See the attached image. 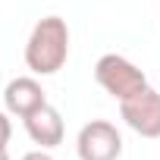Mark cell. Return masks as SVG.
Instances as JSON below:
<instances>
[{
    "label": "cell",
    "mask_w": 160,
    "mask_h": 160,
    "mask_svg": "<svg viewBox=\"0 0 160 160\" xmlns=\"http://www.w3.org/2000/svg\"><path fill=\"white\" fill-rule=\"evenodd\" d=\"M78 160H119L122 157V135L107 119H91L78 129L75 138Z\"/></svg>",
    "instance_id": "3"
},
{
    "label": "cell",
    "mask_w": 160,
    "mask_h": 160,
    "mask_svg": "<svg viewBox=\"0 0 160 160\" xmlns=\"http://www.w3.org/2000/svg\"><path fill=\"white\" fill-rule=\"evenodd\" d=\"M0 160H10V154H7V148H3V151H0Z\"/></svg>",
    "instance_id": "9"
},
{
    "label": "cell",
    "mask_w": 160,
    "mask_h": 160,
    "mask_svg": "<svg viewBox=\"0 0 160 160\" xmlns=\"http://www.w3.org/2000/svg\"><path fill=\"white\" fill-rule=\"evenodd\" d=\"M119 116L141 138H160V91L148 85L135 98L119 101Z\"/></svg>",
    "instance_id": "4"
},
{
    "label": "cell",
    "mask_w": 160,
    "mask_h": 160,
    "mask_svg": "<svg viewBox=\"0 0 160 160\" xmlns=\"http://www.w3.org/2000/svg\"><path fill=\"white\" fill-rule=\"evenodd\" d=\"M10 135H13V122L7 119L3 110H0V148H7V144H10Z\"/></svg>",
    "instance_id": "7"
},
{
    "label": "cell",
    "mask_w": 160,
    "mask_h": 160,
    "mask_svg": "<svg viewBox=\"0 0 160 160\" xmlns=\"http://www.w3.org/2000/svg\"><path fill=\"white\" fill-rule=\"evenodd\" d=\"M22 160H53L44 148H38V151H28V154H22Z\"/></svg>",
    "instance_id": "8"
},
{
    "label": "cell",
    "mask_w": 160,
    "mask_h": 160,
    "mask_svg": "<svg viewBox=\"0 0 160 160\" xmlns=\"http://www.w3.org/2000/svg\"><path fill=\"white\" fill-rule=\"evenodd\" d=\"M44 104H47V94H44L41 82L32 75H19L3 88V107H7V113H13L19 119H25L28 113H35Z\"/></svg>",
    "instance_id": "5"
},
{
    "label": "cell",
    "mask_w": 160,
    "mask_h": 160,
    "mask_svg": "<svg viewBox=\"0 0 160 160\" xmlns=\"http://www.w3.org/2000/svg\"><path fill=\"white\" fill-rule=\"evenodd\" d=\"M69 60V25L60 16H44L35 22L25 41V66L35 75H57Z\"/></svg>",
    "instance_id": "1"
},
{
    "label": "cell",
    "mask_w": 160,
    "mask_h": 160,
    "mask_svg": "<svg viewBox=\"0 0 160 160\" xmlns=\"http://www.w3.org/2000/svg\"><path fill=\"white\" fill-rule=\"evenodd\" d=\"M0 151H3V148H0Z\"/></svg>",
    "instance_id": "10"
},
{
    "label": "cell",
    "mask_w": 160,
    "mask_h": 160,
    "mask_svg": "<svg viewBox=\"0 0 160 160\" xmlns=\"http://www.w3.org/2000/svg\"><path fill=\"white\" fill-rule=\"evenodd\" d=\"M94 82L113 98V101H129L135 98L138 91L148 88V78L144 72L126 60L122 53H104L98 63H94Z\"/></svg>",
    "instance_id": "2"
},
{
    "label": "cell",
    "mask_w": 160,
    "mask_h": 160,
    "mask_svg": "<svg viewBox=\"0 0 160 160\" xmlns=\"http://www.w3.org/2000/svg\"><path fill=\"white\" fill-rule=\"evenodd\" d=\"M22 122H25V132H28V138H32L38 148L50 151V148L63 144L66 126H63V116H60V110H57V107L44 104V107H38L35 113H28Z\"/></svg>",
    "instance_id": "6"
}]
</instances>
